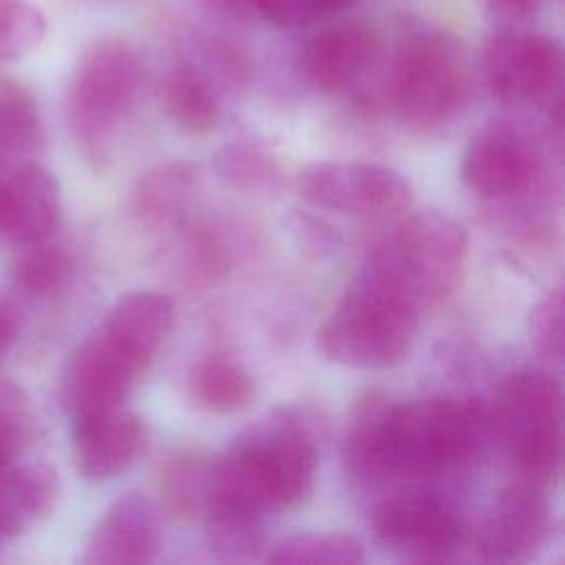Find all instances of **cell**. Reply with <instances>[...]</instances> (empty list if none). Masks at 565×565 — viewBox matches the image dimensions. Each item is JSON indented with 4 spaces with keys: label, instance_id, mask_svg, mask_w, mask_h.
Listing matches in <instances>:
<instances>
[{
    "label": "cell",
    "instance_id": "obj_6",
    "mask_svg": "<svg viewBox=\"0 0 565 565\" xmlns=\"http://www.w3.org/2000/svg\"><path fill=\"white\" fill-rule=\"evenodd\" d=\"M468 234L444 212L424 210L395 223L369 252L364 267L393 282L419 309L459 285L468 263Z\"/></svg>",
    "mask_w": 565,
    "mask_h": 565
},
{
    "label": "cell",
    "instance_id": "obj_7",
    "mask_svg": "<svg viewBox=\"0 0 565 565\" xmlns=\"http://www.w3.org/2000/svg\"><path fill=\"white\" fill-rule=\"evenodd\" d=\"M143 79V60L124 40H99L82 53L66 90V117L86 157H106V146L135 108Z\"/></svg>",
    "mask_w": 565,
    "mask_h": 565
},
{
    "label": "cell",
    "instance_id": "obj_29",
    "mask_svg": "<svg viewBox=\"0 0 565 565\" xmlns=\"http://www.w3.org/2000/svg\"><path fill=\"white\" fill-rule=\"evenodd\" d=\"M46 15L31 0H0V62H13L40 46Z\"/></svg>",
    "mask_w": 565,
    "mask_h": 565
},
{
    "label": "cell",
    "instance_id": "obj_31",
    "mask_svg": "<svg viewBox=\"0 0 565 565\" xmlns=\"http://www.w3.org/2000/svg\"><path fill=\"white\" fill-rule=\"evenodd\" d=\"M353 0H247V4L267 22L280 29H296L313 24Z\"/></svg>",
    "mask_w": 565,
    "mask_h": 565
},
{
    "label": "cell",
    "instance_id": "obj_28",
    "mask_svg": "<svg viewBox=\"0 0 565 565\" xmlns=\"http://www.w3.org/2000/svg\"><path fill=\"white\" fill-rule=\"evenodd\" d=\"M216 174L236 190H269L280 179L276 157L254 143H227L214 154Z\"/></svg>",
    "mask_w": 565,
    "mask_h": 565
},
{
    "label": "cell",
    "instance_id": "obj_9",
    "mask_svg": "<svg viewBox=\"0 0 565 565\" xmlns=\"http://www.w3.org/2000/svg\"><path fill=\"white\" fill-rule=\"evenodd\" d=\"M375 539L411 563L452 561L466 543V519L435 494H397L373 510Z\"/></svg>",
    "mask_w": 565,
    "mask_h": 565
},
{
    "label": "cell",
    "instance_id": "obj_3",
    "mask_svg": "<svg viewBox=\"0 0 565 565\" xmlns=\"http://www.w3.org/2000/svg\"><path fill=\"white\" fill-rule=\"evenodd\" d=\"M419 313L404 291L362 267L320 327V351L351 369L397 366L413 347Z\"/></svg>",
    "mask_w": 565,
    "mask_h": 565
},
{
    "label": "cell",
    "instance_id": "obj_13",
    "mask_svg": "<svg viewBox=\"0 0 565 565\" xmlns=\"http://www.w3.org/2000/svg\"><path fill=\"white\" fill-rule=\"evenodd\" d=\"M552 530L545 490L512 481L481 525L475 550L486 563H523L550 541Z\"/></svg>",
    "mask_w": 565,
    "mask_h": 565
},
{
    "label": "cell",
    "instance_id": "obj_15",
    "mask_svg": "<svg viewBox=\"0 0 565 565\" xmlns=\"http://www.w3.org/2000/svg\"><path fill=\"white\" fill-rule=\"evenodd\" d=\"M382 57L380 33L364 22H338L318 31L302 53V71L313 88L342 95L358 88Z\"/></svg>",
    "mask_w": 565,
    "mask_h": 565
},
{
    "label": "cell",
    "instance_id": "obj_20",
    "mask_svg": "<svg viewBox=\"0 0 565 565\" xmlns=\"http://www.w3.org/2000/svg\"><path fill=\"white\" fill-rule=\"evenodd\" d=\"M192 402L214 415H230L249 408L258 388L254 377L225 355H207L199 360L188 375Z\"/></svg>",
    "mask_w": 565,
    "mask_h": 565
},
{
    "label": "cell",
    "instance_id": "obj_10",
    "mask_svg": "<svg viewBox=\"0 0 565 565\" xmlns=\"http://www.w3.org/2000/svg\"><path fill=\"white\" fill-rule=\"evenodd\" d=\"M298 192L313 205L373 216L408 207L411 183L393 168L364 161H320L298 174Z\"/></svg>",
    "mask_w": 565,
    "mask_h": 565
},
{
    "label": "cell",
    "instance_id": "obj_30",
    "mask_svg": "<svg viewBox=\"0 0 565 565\" xmlns=\"http://www.w3.org/2000/svg\"><path fill=\"white\" fill-rule=\"evenodd\" d=\"M35 435V415L26 393L0 382V472L7 470Z\"/></svg>",
    "mask_w": 565,
    "mask_h": 565
},
{
    "label": "cell",
    "instance_id": "obj_17",
    "mask_svg": "<svg viewBox=\"0 0 565 565\" xmlns=\"http://www.w3.org/2000/svg\"><path fill=\"white\" fill-rule=\"evenodd\" d=\"M62 216L55 177L38 163L0 170V243L26 245L53 236Z\"/></svg>",
    "mask_w": 565,
    "mask_h": 565
},
{
    "label": "cell",
    "instance_id": "obj_32",
    "mask_svg": "<svg viewBox=\"0 0 565 565\" xmlns=\"http://www.w3.org/2000/svg\"><path fill=\"white\" fill-rule=\"evenodd\" d=\"M563 289L556 287L547 291L530 316V335L534 347L552 358L561 360L563 355V316H565V302H563Z\"/></svg>",
    "mask_w": 565,
    "mask_h": 565
},
{
    "label": "cell",
    "instance_id": "obj_14",
    "mask_svg": "<svg viewBox=\"0 0 565 565\" xmlns=\"http://www.w3.org/2000/svg\"><path fill=\"white\" fill-rule=\"evenodd\" d=\"M73 419V457L86 481H108L141 459L150 444L146 422L121 406Z\"/></svg>",
    "mask_w": 565,
    "mask_h": 565
},
{
    "label": "cell",
    "instance_id": "obj_19",
    "mask_svg": "<svg viewBox=\"0 0 565 565\" xmlns=\"http://www.w3.org/2000/svg\"><path fill=\"white\" fill-rule=\"evenodd\" d=\"M60 497L57 472L46 463H11L0 472V543L49 516Z\"/></svg>",
    "mask_w": 565,
    "mask_h": 565
},
{
    "label": "cell",
    "instance_id": "obj_26",
    "mask_svg": "<svg viewBox=\"0 0 565 565\" xmlns=\"http://www.w3.org/2000/svg\"><path fill=\"white\" fill-rule=\"evenodd\" d=\"M73 271V256L53 236L20 245L13 260V280L29 296H51L62 289Z\"/></svg>",
    "mask_w": 565,
    "mask_h": 565
},
{
    "label": "cell",
    "instance_id": "obj_4",
    "mask_svg": "<svg viewBox=\"0 0 565 565\" xmlns=\"http://www.w3.org/2000/svg\"><path fill=\"white\" fill-rule=\"evenodd\" d=\"M490 435L510 457L514 481L550 490L561 475L563 393L554 375L539 369L510 373L486 408Z\"/></svg>",
    "mask_w": 565,
    "mask_h": 565
},
{
    "label": "cell",
    "instance_id": "obj_11",
    "mask_svg": "<svg viewBox=\"0 0 565 565\" xmlns=\"http://www.w3.org/2000/svg\"><path fill=\"white\" fill-rule=\"evenodd\" d=\"M148 366L97 329L64 366L62 404L71 417L121 406Z\"/></svg>",
    "mask_w": 565,
    "mask_h": 565
},
{
    "label": "cell",
    "instance_id": "obj_23",
    "mask_svg": "<svg viewBox=\"0 0 565 565\" xmlns=\"http://www.w3.org/2000/svg\"><path fill=\"white\" fill-rule=\"evenodd\" d=\"M168 115L192 135H207L218 124V102L210 77L194 64H177L163 79Z\"/></svg>",
    "mask_w": 565,
    "mask_h": 565
},
{
    "label": "cell",
    "instance_id": "obj_16",
    "mask_svg": "<svg viewBox=\"0 0 565 565\" xmlns=\"http://www.w3.org/2000/svg\"><path fill=\"white\" fill-rule=\"evenodd\" d=\"M161 539L157 505L139 492H128L115 499L93 525L82 561L90 565L150 563L161 550Z\"/></svg>",
    "mask_w": 565,
    "mask_h": 565
},
{
    "label": "cell",
    "instance_id": "obj_5",
    "mask_svg": "<svg viewBox=\"0 0 565 565\" xmlns=\"http://www.w3.org/2000/svg\"><path fill=\"white\" fill-rule=\"evenodd\" d=\"M468 88L461 44L444 29L417 26L406 31L395 49L384 99L406 128L428 132L459 113Z\"/></svg>",
    "mask_w": 565,
    "mask_h": 565
},
{
    "label": "cell",
    "instance_id": "obj_27",
    "mask_svg": "<svg viewBox=\"0 0 565 565\" xmlns=\"http://www.w3.org/2000/svg\"><path fill=\"white\" fill-rule=\"evenodd\" d=\"M364 558L360 541L347 532L294 534L267 554L269 563L285 565H360Z\"/></svg>",
    "mask_w": 565,
    "mask_h": 565
},
{
    "label": "cell",
    "instance_id": "obj_21",
    "mask_svg": "<svg viewBox=\"0 0 565 565\" xmlns=\"http://www.w3.org/2000/svg\"><path fill=\"white\" fill-rule=\"evenodd\" d=\"M199 183L188 161H166L148 170L132 190V212L148 225H163L185 212Z\"/></svg>",
    "mask_w": 565,
    "mask_h": 565
},
{
    "label": "cell",
    "instance_id": "obj_8",
    "mask_svg": "<svg viewBox=\"0 0 565 565\" xmlns=\"http://www.w3.org/2000/svg\"><path fill=\"white\" fill-rule=\"evenodd\" d=\"M490 95L510 106H563V49L541 33L505 29L494 33L481 55Z\"/></svg>",
    "mask_w": 565,
    "mask_h": 565
},
{
    "label": "cell",
    "instance_id": "obj_33",
    "mask_svg": "<svg viewBox=\"0 0 565 565\" xmlns=\"http://www.w3.org/2000/svg\"><path fill=\"white\" fill-rule=\"evenodd\" d=\"M490 13H494L505 24H516L530 20L541 11L545 0H486Z\"/></svg>",
    "mask_w": 565,
    "mask_h": 565
},
{
    "label": "cell",
    "instance_id": "obj_25",
    "mask_svg": "<svg viewBox=\"0 0 565 565\" xmlns=\"http://www.w3.org/2000/svg\"><path fill=\"white\" fill-rule=\"evenodd\" d=\"M207 547L221 558L243 561L256 556L265 545V516L234 510L221 503L203 508Z\"/></svg>",
    "mask_w": 565,
    "mask_h": 565
},
{
    "label": "cell",
    "instance_id": "obj_2",
    "mask_svg": "<svg viewBox=\"0 0 565 565\" xmlns=\"http://www.w3.org/2000/svg\"><path fill=\"white\" fill-rule=\"evenodd\" d=\"M316 466L313 419L278 408L212 461L207 503L258 516L296 508L313 490Z\"/></svg>",
    "mask_w": 565,
    "mask_h": 565
},
{
    "label": "cell",
    "instance_id": "obj_18",
    "mask_svg": "<svg viewBox=\"0 0 565 565\" xmlns=\"http://www.w3.org/2000/svg\"><path fill=\"white\" fill-rule=\"evenodd\" d=\"M172 324L174 305L166 294L130 291L108 309L99 329L139 360L152 364Z\"/></svg>",
    "mask_w": 565,
    "mask_h": 565
},
{
    "label": "cell",
    "instance_id": "obj_34",
    "mask_svg": "<svg viewBox=\"0 0 565 565\" xmlns=\"http://www.w3.org/2000/svg\"><path fill=\"white\" fill-rule=\"evenodd\" d=\"M18 331H20V318L15 309L0 302V360L7 353V349L13 344Z\"/></svg>",
    "mask_w": 565,
    "mask_h": 565
},
{
    "label": "cell",
    "instance_id": "obj_12",
    "mask_svg": "<svg viewBox=\"0 0 565 565\" xmlns=\"http://www.w3.org/2000/svg\"><path fill=\"white\" fill-rule=\"evenodd\" d=\"M541 172L536 143L514 126L492 124L477 132L461 157L463 185L483 199L525 192Z\"/></svg>",
    "mask_w": 565,
    "mask_h": 565
},
{
    "label": "cell",
    "instance_id": "obj_22",
    "mask_svg": "<svg viewBox=\"0 0 565 565\" xmlns=\"http://www.w3.org/2000/svg\"><path fill=\"white\" fill-rule=\"evenodd\" d=\"M44 146L35 97L18 82L0 79V170L31 163Z\"/></svg>",
    "mask_w": 565,
    "mask_h": 565
},
{
    "label": "cell",
    "instance_id": "obj_1",
    "mask_svg": "<svg viewBox=\"0 0 565 565\" xmlns=\"http://www.w3.org/2000/svg\"><path fill=\"white\" fill-rule=\"evenodd\" d=\"M486 406L475 399L428 397L358 408L344 444V459L358 479H424L466 468L488 441Z\"/></svg>",
    "mask_w": 565,
    "mask_h": 565
},
{
    "label": "cell",
    "instance_id": "obj_24",
    "mask_svg": "<svg viewBox=\"0 0 565 565\" xmlns=\"http://www.w3.org/2000/svg\"><path fill=\"white\" fill-rule=\"evenodd\" d=\"M212 461L199 452H174L159 470V492L166 508L183 519L203 512L210 497Z\"/></svg>",
    "mask_w": 565,
    "mask_h": 565
}]
</instances>
